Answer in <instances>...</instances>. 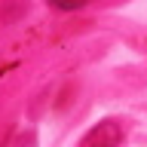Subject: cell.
Returning <instances> with one entry per match:
<instances>
[{
  "label": "cell",
  "mask_w": 147,
  "mask_h": 147,
  "mask_svg": "<svg viewBox=\"0 0 147 147\" xmlns=\"http://www.w3.org/2000/svg\"><path fill=\"white\" fill-rule=\"evenodd\" d=\"M123 141V129H119L117 119H101L98 126H92L86 135H83L80 147H119Z\"/></svg>",
  "instance_id": "1"
}]
</instances>
